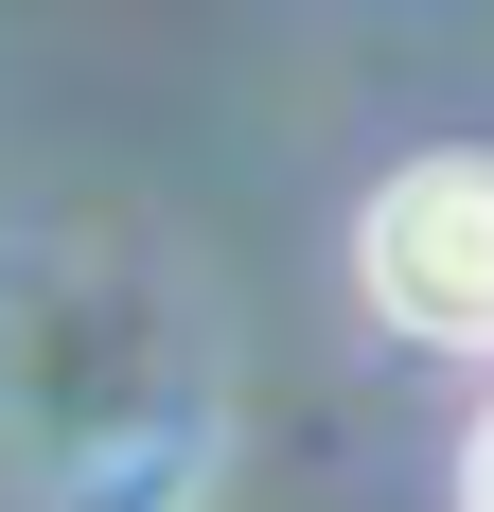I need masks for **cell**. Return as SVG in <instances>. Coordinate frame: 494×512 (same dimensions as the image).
I'll return each instance as SVG.
<instances>
[{
    "label": "cell",
    "instance_id": "obj_1",
    "mask_svg": "<svg viewBox=\"0 0 494 512\" xmlns=\"http://www.w3.org/2000/svg\"><path fill=\"white\" fill-rule=\"evenodd\" d=\"M353 283H371V318H389V336L494 354V159H477V142L406 159L389 195L353 212Z\"/></svg>",
    "mask_w": 494,
    "mask_h": 512
},
{
    "label": "cell",
    "instance_id": "obj_2",
    "mask_svg": "<svg viewBox=\"0 0 494 512\" xmlns=\"http://www.w3.org/2000/svg\"><path fill=\"white\" fill-rule=\"evenodd\" d=\"M459 512H494V407H477V442H459Z\"/></svg>",
    "mask_w": 494,
    "mask_h": 512
}]
</instances>
